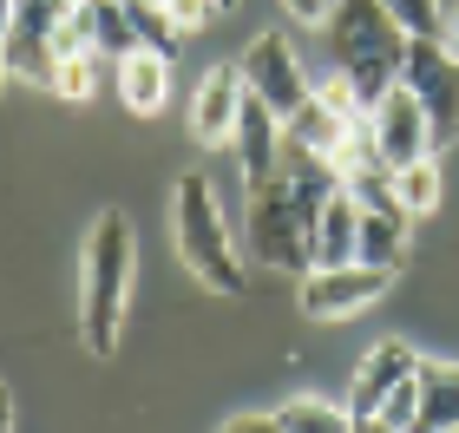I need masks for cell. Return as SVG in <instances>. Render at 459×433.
<instances>
[{
    "instance_id": "cell-1",
    "label": "cell",
    "mask_w": 459,
    "mask_h": 433,
    "mask_svg": "<svg viewBox=\"0 0 459 433\" xmlns=\"http://www.w3.org/2000/svg\"><path fill=\"white\" fill-rule=\"evenodd\" d=\"M322 39H328V53H335V73H348V86H354V99H361L368 112L401 86L407 27L381 7V0H335L328 20H322Z\"/></svg>"
},
{
    "instance_id": "cell-2",
    "label": "cell",
    "mask_w": 459,
    "mask_h": 433,
    "mask_svg": "<svg viewBox=\"0 0 459 433\" xmlns=\"http://www.w3.org/2000/svg\"><path fill=\"white\" fill-rule=\"evenodd\" d=\"M243 243H249L256 263H269V270H296V276L316 270V211L289 191V178H269V184L249 191Z\"/></svg>"
},
{
    "instance_id": "cell-3",
    "label": "cell",
    "mask_w": 459,
    "mask_h": 433,
    "mask_svg": "<svg viewBox=\"0 0 459 433\" xmlns=\"http://www.w3.org/2000/svg\"><path fill=\"white\" fill-rule=\"evenodd\" d=\"M125 282H132V223L125 217H99L92 243H86V308H79V328H86L92 355H112Z\"/></svg>"
},
{
    "instance_id": "cell-4",
    "label": "cell",
    "mask_w": 459,
    "mask_h": 433,
    "mask_svg": "<svg viewBox=\"0 0 459 433\" xmlns=\"http://www.w3.org/2000/svg\"><path fill=\"white\" fill-rule=\"evenodd\" d=\"M178 250L197 270V282H211L217 296H243V263L230 250V230L217 217L211 178H197V171L178 178Z\"/></svg>"
},
{
    "instance_id": "cell-5",
    "label": "cell",
    "mask_w": 459,
    "mask_h": 433,
    "mask_svg": "<svg viewBox=\"0 0 459 433\" xmlns=\"http://www.w3.org/2000/svg\"><path fill=\"white\" fill-rule=\"evenodd\" d=\"M401 86L420 99L427 132H433V152H440V144H453V138H459V53L446 47L440 33H407Z\"/></svg>"
},
{
    "instance_id": "cell-6",
    "label": "cell",
    "mask_w": 459,
    "mask_h": 433,
    "mask_svg": "<svg viewBox=\"0 0 459 433\" xmlns=\"http://www.w3.org/2000/svg\"><path fill=\"white\" fill-rule=\"evenodd\" d=\"M66 7H73V0H13V7H7V27H0V59H7L13 79L53 92V73H59L53 33H59V20H66Z\"/></svg>"
},
{
    "instance_id": "cell-7",
    "label": "cell",
    "mask_w": 459,
    "mask_h": 433,
    "mask_svg": "<svg viewBox=\"0 0 459 433\" xmlns=\"http://www.w3.org/2000/svg\"><path fill=\"white\" fill-rule=\"evenodd\" d=\"M237 73H243V86L256 92L263 106L282 118V126L308 106V92H316V86H308V73L296 66V47H289V39H276V33L249 39V53H243V66H237Z\"/></svg>"
},
{
    "instance_id": "cell-8",
    "label": "cell",
    "mask_w": 459,
    "mask_h": 433,
    "mask_svg": "<svg viewBox=\"0 0 459 433\" xmlns=\"http://www.w3.org/2000/svg\"><path fill=\"white\" fill-rule=\"evenodd\" d=\"M387 282H394V270H374V263L308 270L302 276V308H308V316H354V308H368Z\"/></svg>"
},
{
    "instance_id": "cell-9",
    "label": "cell",
    "mask_w": 459,
    "mask_h": 433,
    "mask_svg": "<svg viewBox=\"0 0 459 433\" xmlns=\"http://www.w3.org/2000/svg\"><path fill=\"white\" fill-rule=\"evenodd\" d=\"M374 138H381V158L401 171V164L413 158H433V132H427V112L420 99H413L407 86H394L381 106H374Z\"/></svg>"
},
{
    "instance_id": "cell-10",
    "label": "cell",
    "mask_w": 459,
    "mask_h": 433,
    "mask_svg": "<svg viewBox=\"0 0 459 433\" xmlns=\"http://www.w3.org/2000/svg\"><path fill=\"white\" fill-rule=\"evenodd\" d=\"M276 158H282V118L269 112L256 92H243V112H237V164H243L249 191L276 178Z\"/></svg>"
},
{
    "instance_id": "cell-11",
    "label": "cell",
    "mask_w": 459,
    "mask_h": 433,
    "mask_svg": "<svg viewBox=\"0 0 459 433\" xmlns=\"http://www.w3.org/2000/svg\"><path fill=\"white\" fill-rule=\"evenodd\" d=\"M243 73L237 66H217V73H204V86L191 99V132L197 144H223V138H237V112H243Z\"/></svg>"
},
{
    "instance_id": "cell-12",
    "label": "cell",
    "mask_w": 459,
    "mask_h": 433,
    "mask_svg": "<svg viewBox=\"0 0 459 433\" xmlns=\"http://www.w3.org/2000/svg\"><path fill=\"white\" fill-rule=\"evenodd\" d=\"M413 361H420V355H413L407 342H381V348H368L361 375H354V394H348V414H354V420H368L374 407H381L394 387L413 375Z\"/></svg>"
},
{
    "instance_id": "cell-13",
    "label": "cell",
    "mask_w": 459,
    "mask_h": 433,
    "mask_svg": "<svg viewBox=\"0 0 459 433\" xmlns=\"http://www.w3.org/2000/svg\"><path fill=\"white\" fill-rule=\"evenodd\" d=\"M354 237H361V204H354L348 184H342V191L322 204V217H316V270L354 263Z\"/></svg>"
},
{
    "instance_id": "cell-14",
    "label": "cell",
    "mask_w": 459,
    "mask_h": 433,
    "mask_svg": "<svg viewBox=\"0 0 459 433\" xmlns=\"http://www.w3.org/2000/svg\"><path fill=\"white\" fill-rule=\"evenodd\" d=\"M164 92H171V59L152 53V47H138V53H125L118 59V99L132 112H164Z\"/></svg>"
},
{
    "instance_id": "cell-15",
    "label": "cell",
    "mask_w": 459,
    "mask_h": 433,
    "mask_svg": "<svg viewBox=\"0 0 459 433\" xmlns=\"http://www.w3.org/2000/svg\"><path fill=\"white\" fill-rule=\"evenodd\" d=\"M413 381H420V420H413V433H453L459 427V368L413 361Z\"/></svg>"
},
{
    "instance_id": "cell-16",
    "label": "cell",
    "mask_w": 459,
    "mask_h": 433,
    "mask_svg": "<svg viewBox=\"0 0 459 433\" xmlns=\"http://www.w3.org/2000/svg\"><path fill=\"white\" fill-rule=\"evenodd\" d=\"M407 211L387 204V211H361V237H354V263H374V270H394L407 250Z\"/></svg>"
},
{
    "instance_id": "cell-17",
    "label": "cell",
    "mask_w": 459,
    "mask_h": 433,
    "mask_svg": "<svg viewBox=\"0 0 459 433\" xmlns=\"http://www.w3.org/2000/svg\"><path fill=\"white\" fill-rule=\"evenodd\" d=\"M86 13H92V53H138L144 39L132 27V13H125V0H86Z\"/></svg>"
},
{
    "instance_id": "cell-18",
    "label": "cell",
    "mask_w": 459,
    "mask_h": 433,
    "mask_svg": "<svg viewBox=\"0 0 459 433\" xmlns=\"http://www.w3.org/2000/svg\"><path fill=\"white\" fill-rule=\"evenodd\" d=\"M289 138H302L308 144V152H322V158H335V144H342V132H348V118L342 112H328L322 106V99L316 92H308V106L296 112V118H289V126H282Z\"/></svg>"
},
{
    "instance_id": "cell-19",
    "label": "cell",
    "mask_w": 459,
    "mask_h": 433,
    "mask_svg": "<svg viewBox=\"0 0 459 433\" xmlns=\"http://www.w3.org/2000/svg\"><path fill=\"white\" fill-rule=\"evenodd\" d=\"M282 433H354V414L335 401H316V394H302V401H289L282 407Z\"/></svg>"
},
{
    "instance_id": "cell-20",
    "label": "cell",
    "mask_w": 459,
    "mask_h": 433,
    "mask_svg": "<svg viewBox=\"0 0 459 433\" xmlns=\"http://www.w3.org/2000/svg\"><path fill=\"white\" fill-rule=\"evenodd\" d=\"M394 197H401L407 217H427L433 204H440V171H433V158H413L394 171Z\"/></svg>"
},
{
    "instance_id": "cell-21",
    "label": "cell",
    "mask_w": 459,
    "mask_h": 433,
    "mask_svg": "<svg viewBox=\"0 0 459 433\" xmlns=\"http://www.w3.org/2000/svg\"><path fill=\"white\" fill-rule=\"evenodd\" d=\"M99 79H106V53H66L59 73H53V92L59 99H92Z\"/></svg>"
},
{
    "instance_id": "cell-22",
    "label": "cell",
    "mask_w": 459,
    "mask_h": 433,
    "mask_svg": "<svg viewBox=\"0 0 459 433\" xmlns=\"http://www.w3.org/2000/svg\"><path fill=\"white\" fill-rule=\"evenodd\" d=\"M125 13H132V27H138V39H144L152 53H164V59L178 53V39H184V33L171 27V13H164L158 0H125Z\"/></svg>"
},
{
    "instance_id": "cell-23",
    "label": "cell",
    "mask_w": 459,
    "mask_h": 433,
    "mask_svg": "<svg viewBox=\"0 0 459 433\" xmlns=\"http://www.w3.org/2000/svg\"><path fill=\"white\" fill-rule=\"evenodd\" d=\"M374 420H387V427H401V433H413V420H420V381H401V387H394V394L381 401V407H374Z\"/></svg>"
},
{
    "instance_id": "cell-24",
    "label": "cell",
    "mask_w": 459,
    "mask_h": 433,
    "mask_svg": "<svg viewBox=\"0 0 459 433\" xmlns=\"http://www.w3.org/2000/svg\"><path fill=\"white\" fill-rule=\"evenodd\" d=\"M407 33H440V0H381Z\"/></svg>"
},
{
    "instance_id": "cell-25",
    "label": "cell",
    "mask_w": 459,
    "mask_h": 433,
    "mask_svg": "<svg viewBox=\"0 0 459 433\" xmlns=\"http://www.w3.org/2000/svg\"><path fill=\"white\" fill-rule=\"evenodd\" d=\"M164 13H171V27H178V33H197V27H211L217 0H164Z\"/></svg>"
},
{
    "instance_id": "cell-26",
    "label": "cell",
    "mask_w": 459,
    "mask_h": 433,
    "mask_svg": "<svg viewBox=\"0 0 459 433\" xmlns=\"http://www.w3.org/2000/svg\"><path fill=\"white\" fill-rule=\"evenodd\" d=\"M223 433H282V420L276 414H249V420H230Z\"/></svg>"
},
{
    "instance_id": "cell-27",
    "label": "cell",
    "mask_w": 459,
    "mask_h": 433,
    "mask_svg": "<svg viewBox=\"0 0 459 433\" xmlns=\"http://www.w3.org/2000/svg\"><path fill=\"white\" fill-rule=\"evenodd\" d=\"M289 13L308 20V27H322V20H328V0H289Z\"/></svg>"
},
{
    "instance_id": "cell-28",
    "label": "cell",
    "mask_w": 459,
    "mask_h": 433,
    "mask_svg": "<svg viewBox=\"0 0 459 433\" xmlns=\"http://www.w3.org/2000/svg\"><path fill=\"white\" fill-rule=\"evenodd\" d=\"M440 27H446V33L459 39V0H446V7H440Z\"/></svg>"
},
{
    "instance_id": "cell-29",
    "label": "cell",
    "mask_w": 459,
    "mask_h": 433,
    "mask_svg": "<svg viewBox=\"0 0 459 433\" xmlns=\"http://www.w3.org/2000/svg\"><path fill=\"white\" fill-rule=\"evenodd\" d=\"M354 433H401V427H387V420H374V414H368V420H354Z\"/></svg>"
},
{
    "instance_id": "cell-30",
    "label": "cell",
    "mask_w": 459,
    "mask_h": 433,
    "mask_svg": "<svg viewBox=\"0 0 459 433\" xmlns=\"http://www.w3.org/2000/svg\"><path fill=\"white\" fill-rule=\"evenodd\" d=\"M0 433H13V401H7V387H0Z\"/></svg>"
},
{
    "instance_id": "cell-31",
    "label": "cell",
    "mask_w": 459,
    "mask_h": 433,
    "mask_svg": "<svg viewBox=\"0 0 459 433\" xmlns=\"http://www.w3.org/2000/svg\"><path fill=\"white\" fill-rule=\"evenodd\" d=\"M328 7H335V0H328Z\"/></svg>"
},
{
    "instance_id": "cell-32",
    "label": "cell",
    "mask_w": 459,
    "mask_h": 433,
    "mask_svg": "<svg viewBox=\"0 0 459 433\" xmlns=\"http://www.w3.org/2000/svg\"><path fill=\"white\" fill-rule=\"evenodd\" d=\"M453 433H459V427H453Z\"/></svg>"
}]
</instances>
